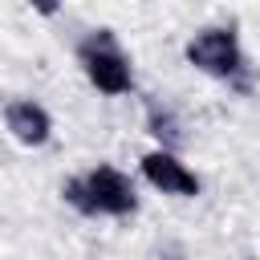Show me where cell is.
I'll return each instance as SVG.
<instances>
[{
    "label": "cell",
    "mask_w": 260,
    "mask_h": 260,
    "mask_svg": "<svg viewBox=\"0 0 260 260\" xmlns=\"http://www.w3.org/2000/svg\"><path fill=\"white\" fill-rule=\"evenodd\" d=\"M77 61L89 77V85L106 98H122L134 89V65L126 57V49L118 45V37L110 28H93L81 45H77Z\"/></svg>",
    "instance_id": "obj_1"
},
{
    "label": "cell",
    "mask_w": 260,
    "mask_h": 260,
    "mask_svg": "<svg viewBox=\"0 0 260 260\" xmlns=\"http://www.w3.org/2000/svg\"><path fill=\"white\" fill-rule=\"evenodd\" d=\"M183 53H187V65H195L199 73L248 89V61H244V49H240L236 28H223V24L199 28V32L187 41Z\"/></svg>",
    "instance_id": "obj_2"
},
{
    "label": "cell",
    "mask_w": 260,
    "mask_h": 260,
    "mask_svg": "<svg viewBox=\"0 0 260 260\" xmlns=\"http://www.w3.org/2000/svg\"><path fill=\"white\" fill-rule=\"evenodd\" d=\"M81 187L89 195V215H110V219H126L138 211V191L130 183L126 171L110 167V162H98L81 175Z\"/></svg>",
    "instance_id": "obj_3"
},
{
    "label": "cell",
    "mask_w": 260,
    "mask_h": 260,
    "mask_svg": "<svg viewBox=\"0 0 260 260\" xmlns=\"http://www.w3.org/2000/svg\"><path fill=\"white\" fill-rule=\"evenodd\" d=\"M142 179L150 187H158L162 195H179V199H195L199 195V175L175 150H150V154H142Z\"/></svg>",
    "instance_id": "obj_4"
},
{
    "label": "cell",
    "mask_w": 260,
    "mask_h": 260,
    "mask_svg": "<svg viewBox=\"0 0 260 260\" xmlns=\"http://www.w3.org/2000/svg\"><path fill=\"white\" fill-rule=\"evenodd\" d=\"M4 126H8V134H12L16 142H24V146H45L49 134H53L49 110H45L41 102H32V98H12V102L4 106Z\"/></svg>",
    "instance_id": "obj_5"
},
{
    "label": "cell",
    "mask_w": 260,
    "mask_h": 260,
    "mask_svg": "<svg viewBox=\"0 0 260 260\" xmlns=\"http://www.w3.org/2000/svg\"><path fill=\"white\" fill-rule=\"evenodd\" d=\"M146 122H150V134L162 142L158 150H179V146H183V130H179V118H175L171 110H158V106H150Z\"/></svg>",
    "instance_id": "obj_6"
},
{
    "label": "cell",
    "mask_w": 260,
    "mask_h": 260,
    "mask_svg": "<svg viewBox=\"0 0 260 260\" xmlns=\"http://www.w3.org/2000/svg\"><path fill=\"white\" fill-rule=\"evenodd\" d=\"M28 4H37L45 16H53V12H57V4H53V0H28Z\"/></svg>",
    "instance_id": "obj_7"
}]
</instances>
